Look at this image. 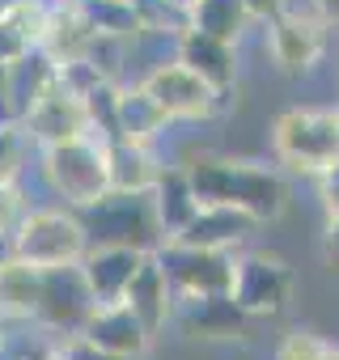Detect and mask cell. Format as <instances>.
Returning a JSON list of instances; mask_svg holds the SVG:
<instances>
[{"label": "cell", "instance_id": "obj_31", "mask_svg": "<svg viewBox=\"0 0 339 360\" xmlns=\"http://www.w3.org/2000/svg\"><path fill=\"white\" fill-rule=\"evenodd\" d=\"M314 178H318V200H322L326 217H339V161L326 165V169L314 174Z\"/></svg>", "mask_w": 339, "mask_h": 360}, {"label": "cell", "instance_id": "obj_34", "mask_svg": "<svg viewBox=\"0 0 339 360\" xmlns=\"http://www.w3.org/2000/svg\"><path fill=\"white\" fill-rule=\"evenodd\" d=\"M314 13H318V22L331 30V26H339V0H314Z\"/></svg>", "mask_w": 339, "mask_h": 360}, {"label": "cell", "instance_id": "obj_7", "mask_svg": "<svg viewBox=\"0 0 339 360\" xmlns=\"http://www.w3.org/2000/svg\"><path fill=\"white\" fill-rule=\"evenodd\" d=\"M140 85H144V94L165 110V119L170 123H200V119H212V115H221L225 106H229V98L225 94H217L200 72H191L183 60H161V64H153L144 77H140Z\"/></svg>", "mask_w": 339, "mask_h": 360}, {"label": "cell", "instance_id": "obj_41", "mask_svg": "<svg viewBox=\"0 0 339 360\" xmlns=\"http://www.w3.org/2000/svg\"><path fill=\"white\" fill-rule=\"evenodd\" d=\"M335 115H339V110H335Z\"/></svg>", "mask_w": 339, "mask_h": 360}, {"label": "cell", "instance_id": "obj_2", "mask_svg": "<svg viewBox=\"0 0 339 360\" xmlns=\"http://www.w3.org/2000/svg\"><path fill=\"white\" fill-rule=\"evenodd\" d=\"M39 169L47 178L51 195L64 200V208H77V212L110 191L106 140H98V136H72V140L39 148Z\"/></svg>", "mask_w": 339, "mask_h": 360}, {"label": "cell", "instance_id": "obj_12", "mask_svg": "<svg viewBox=\"0 0 339 360\" xmlns=\"http://www.w3.org/2000/svg\"><path fill=\"white\" fill-rule=\"evenodd\" d=\"M77 335H85L94 347H102V352H110V356H119V360H140V356L148 352V343H153V335L144 330V322H140L123 301L94 305Z\"/></svg>", "mask_w": 339, "mask_h": 360}, {"label": "cell", "instance_id": "obj_33", "mask_svg": "<svg viewBox=\"0 0 339 360\" xmlns=\"http://www.w3.org/2000/svg\"><path fill=\"white\" fill-rule=\"evenodd\" d=\"M242 5H246L250 22H271V18L284 13V0H242Z\"/></svg>", "mask_w": 339, "mask_h": 360}, {"label": "cell", "instance_id": "obj_37", "mask_svg": "<svg viewBox=\"0 0 339 360\" xmlns=\"http://www.w3.org/2000/svg\"><path fill=\"white\" fill-rule=\"evenodd\" d=\"M13 5H18V0H0V13H9Z\"/></svg>", "mask_w": 339, "mask_h": 360}, {"label": "cell", "instance_id": "obj_10", "mask_svg": "<svg viewBox=\"0 0 339 360\" xmlns=\"http://www.w3.org/2000/svg\"><path fill=\"white\" fill-rule=\"evenodd\" d=\"M170 326H179L187 339L238 343V339H250L255 318H250L229 292H204V297H174Z\"/></svg>", "mask_w": 339, "mask_h": 360}, {"label": "cell", "instance_id": "obj_4", "mask_svg": "<svg viewBox=\"0 0 339 360\" xmlns=\"http://www.w3.org/2000/svg\"><path fill=\"white\" fill-rule=\"evenodd\" d=\"M13 242V259L47 271V267H64V263H81V255L89 250L85 225L77 217V208H26L22 221L9 233Z\"/></svg>", "mask_w": 339, "mask_h": 360}, {"label": "cell", "instance_id": "obj_13", "mask_svg": "<svg viewBox=\"0 0 339 360\" xmlns=\"http://www.w3.org/2000/svg\"><path fill=\"white\" fill-rule=\"evenodd\" d=\"M56 85V60L43 51V47H30L22 51L13 64H5L0 72V98H5V119L9 123H22L26 110Z\"/></svg>", "mask_w": 339, "mask_h": 360}, {"label": "cell", "instance_id": "obj_19", "mask_svg": "<svg viewBox=\"0 0 339 360\" xmlns=\"http://www.w3.org/2000/svg\"><path fill=\"white\" fill-rule=\"evenodd\" d=\"M148 195H153V212H157V225H161L165 242L179 238L187 229V221L200 212V200L191 191L187 165H161V174H157V183L148 187Z\"/></svg>", "mask_w": 339, "mask_h": 360}, {"label": "cell", "instance_id": "obj_35", "mask_svg": "<svg viewBox=\"0 0 339 360\" xmlns=\"http://www.w3.org/2000/svg\"><path fill=\"white\" fill-rule=\"evenodd\" d=\"M9 335H13V322L0 314V356H5V347H9Z\"/></svg>", "mask_w": 339, "mask_h": 360}, {"label": "cell", "instance_id": "obj_6", "mask_svg": "<svg viewBox=\"0 0 339 360\" xmlns=\"http://www.w3.org/2000/svg\"><path fill=\"white\" fill-rule=\"evenodd\" d=\"M297 292V271L288 267V259L271 255V250H246L234 255V284L229 297L250 314V318H280L293 305Z\"/></svg>", "mask_w": 339, "mask_h": 360}, {"label": "cell", "instance_id": "obj_32", "mask_svg": "<svg viewBox=\"0 0 339 360\" xmlns=\"http://www.w3.org/2000/svg\"><path fill=\"white\" fill-rule=\"evenodd\" d=\"M322 259L331 271H339V217L326 221V238H322Z\"/></svg>", "mask_w": 339, "mask_h": 360}, {"label": "cell", "instance_id": "obj_11", "mask_svg": "<svg viewBox=\"0 0 339 360\" xmlns=\"http://www.w3.org/2000/svg\"><path fill=\"white\" fill-rule=\"evenodd\" d=\"M26 136L34 140V148H47V144H60V140H72V136H89V115H85V102L72 98L60 81L26 110L22 119Z\"/></svg>", "mask_w": 339, "mask_h": 360}, {"label": "cell", "instance_id": "obj_5", "mask_svg": "<svg viewBox=\"0 0 339 360\" xmlns=\"http://www.w3.org/2000/svg\"><path fill=\"white\" fill-rule=\"evenodd\" d=\"M271 148L280 157V165H288L293 174H322L326 165L339 161V115L335 110H309V106H293L276 119L271 127Z\"/></svg>", "mask_w": 339, "mask_h": 360}, {"label": "cell", "instance_id": "obj_15", "mask_svg": "<svg viewBox=\"0 0 339 360\" xmlns=\"http://www.w3.org/2000/svg\"><path fill=\"white\" fill-rule=\"evenodd\" d=\"M174 60H183L191 72H200L217 94L234 98V85H238V43H225V39H212V34H200V30H183L174 39Z\"/></svg>", "mask_w": 339, "mask_h": 360}, {"label": "cell", "instance_id": "obj_1", "mask_svg": "<svg viewBox=\"0 0 339 360\" xmlns=\"http://www.w3.org/2000/svg\"><path fill=\"white\" fill-rule=\"evenodd\" d=\"M191 191L200 204H225L250 212L259 225L276 221L288 208V183L276 165L234 161V157H196L187 165Z\"/></svg>", "mask_w": 339, "mask_h": 360}, {"label": "cell", "instance_id": "obj_9", "mask_svg": "<svg viewBox=\"0 0 339 360\" xmlns=\"http://www.w3.org/2000/svg\"><path fill=\"white\" fill-rule=\"evenodd\" d=\"M94 292L81 276V263H64V267H47L43 271V288H39V309H34V322L39 330H47L51 339H64V335H77L81 322L89 318L94 309Z\"/></svg>", "mask_w": 339, "mask_h": 360}, {"label": "cell", "instance_id": "obj_17", "mask_svg": "<svg viewBox=\"0 0 339 360\" xmlns=\"http://www.w3.org/2000/svg\"><path fill=\"white\" fill-rule=\"evenodd\" d=\"M259 229V221L242 208H225V204H200V212L187 221V229L170 242H187V246H208V250H238L250 233Z\"/></svg>", "mask_w": 339, "mask_h": 360}, {"label": "cell", "instance_id": "obj_22", "mask_svg": "<svg viewBox=\"0 0 339 360\" xmlns=\"http://www.w3.org/2000/svg\"><path fill=\"white\" fill-rule=\"evenodd\" d=\"M39 288H43V271L22 259H9L0 267V314L9 322H34Z\"/></svg>", "mask_w": 339, "mask_h": 360}, {"label": "cell", "instance_id": "obj_36", "mask_svg": "<svg viewBox=\"0 0 339 360\" xmlns=\"http://www.w3.org/2000/svg\"><path fill=\"white\" fill-rule=\"evenodd\" d=\"M13 259V242H9V233H0V267H5Z\"/></svg>", "mask_w": 339, "mask_h": 360}, {"label": "cell", "instance_id": "obj_40", "mask_svg": "<svg viewBox=\"0 0 339 360\" xmlns=\"http://www.w3.org/2000/svg\"><path fill=\"white\" fill-rule=\"evenodd\" d=\"M174 5H183V9H191V5H196V0H174Z\"/></svg>", "mask_w": 339, "mask_h": 360}, {"label": "cell", "instance_id": "obj_24", "mask_svg": "<svg viewBox=\"0 0 339 360\" xmlns=\"http://www.w3.org/2000/svg\"><path fill=\"white\" fill-rule=\"evenodd\" d=\"M72 5L85 18V26L102 39H136L140 34L132 0H72Z\"/></svg>", "mask_w": 339, "mask_h": 360}, {"label": "cell", "instance_id": "obj_23", "mask_svg": "<svg viewBox=\"0 0 339 360\" xmlns=\"http://www.w3.org/2000/svg\"><path fill=\"white\" fill-rule=\"evenodd\" d=\"M246 26H250V13L242 0H196L191 5V30H200V34L238 43L246 34Z\"/></svg>", "mask_w": 339, "mask_h": 360}, {"label": "cell", "instance_id": "obj_26", "mask_svg": "<svg viewBox=\"0 0 339 360\" xmlns=\"http://www.w3.org/2000/svg\"><path fill=\"white\" fill-rule=\"evenodd\" d=\"M34 140L26 136L22 123H0V183H18Z\"/></svg>", "mask_w": 339, "mask_h": 360}, {"label": "cell", "instance_id": "obj_25", "mask_svg": "<svg viewBox=\"0 0 339 360\" xmlns=\"http://www.w3.org/2000/svg\"><path fill=\"white\" fill-rule=\"evenodd\" d=\"M136 22L144 39H161V43H174L183 30H191V9L174 5V0H132Z\"/></svg>", "mask_w": 339, "mask_h": 360}, {"label": "cell", "instance_id": "obj_20", "mask_svg": "<svg viewBox=\"0 0 339 360\" xmlns=\"http://www.w3.org/2000/svg\"><path fill=\"white\" fill-rule=\"evenodd\" d=\"M170 127L165 110L144 94V85H119L115 94V131L110 140H132V144H153Z\"/></svg>", "mask_w": 339, "mask_h": 360}, {"label": "cell", "instance_id": "obj_39", "mask_svg": "<svg viewBox=\"0 0 339 360\" xmlns=\"http://www.w3.org/2000/svg\"><path fill=\"white\" fill-rule=\"evenodd\" d=\"M326 360H339V347H335V343H331V352H326Z\"/></svg>", "mask_w": 339, "mask_h": 360}, {"label": "cell", "instance_id": "obj_27", "mask_svg": "<svg viewBox=\"0 0 339 360\" xmlns=\"http://www.w3.org/2000/svg\"><path fill=\"white\" fill-rule=\"evenodd\" d=\"M326 352H331V343H326L322 335L297 326V330H288V335L280 339L276 360H326Z\"/></svg>", "mask_w": 339, "mask_h": 360}, {"label": "cell", "instance_id": "obj_21", "mask_svg": "<svg viewBox=\"0 0 339 360\" xmlns=\"http://www.w3.org/2000/svg\"><path fill=\"white\" fill-rule=\"evenodd\" d=\"M161 174V161L153 144H132V140H106V178L110 191H148Z\"/></svg>", "mask_w": 339, "mask_h": 360}, {"label": "cell", "instance_id": "obj_14", "mask_svg": "<svg viewBox=\"0 0 339 360\" xmlns=\"http://www.w3.org/2000/svg\"><path fill=\"white\" fill-rule=\"evenodd\" d=\"M326 26L318 22H301V18H271L267 22V51L276 60V68L284 77H305L318 60H322V47H326Z\"/></svg>", "mask_w": 339, "mask_h": 360}, {"label": "cell", "instance_id": "obj_29", "mask_svg": "<svg viewBox=\"0 0 339 360\" xmlns=\"http://www.w3.org/2000/svg\"><path fill=\"white\" fill-rule=\"evenodd\" d=\"M26 212V195L22 183H0V233H13V225Z\"/></svg>", "mask_w": 339, "mask_h": 360}, {"label": "cell", "instance_id": "obj_3", "mask_svg": "<svg viewBox=\"0 0 339 360\" xmlns=\"http://www.w3.org/2000/svg\"><path fill=\"white\" fill-rule=\"evenodd\" d=\"M77 217L85 225L89 246H132V250L153 255L165 242L148 191H106Z\"/></svg>", "mask_w": 339, "mask_h": 360}, {"label": "cell", "instance_id": "obj_30", "mask_svg": "<svg viewBox=\"0 0 339 360\" xmlns=\"http://www.w3.org/2000/svg\"><path fill=\"white\" fill-rule=\"evenodd\" d=\"M56 347H60L64 356H72V360H119V356H110V352L94 347L85 335H64V339H56Z\"/></svg>", "mask_w": 339, "mask_h": 360}, {"label": "cell", "instance_id": "obj_16", "mask_svg": "<svg viewBox=\"0 0 339 360\" xmlns=\"http://www.w3.org/2000/svg\"><path fill=\"white\" fill-rule=\"evenodd\" d=\"M119 301L144 322L148 335H161V330L170 326V314H174V288H170V280H165L157 255H144V259H140V267H136V276L127 280V288H123Z\"/></svg>", "mask_w": 339, "mask_h": 360}, {"label": "cell", "instance_id": "obj_28", "mask_svg": "<svg viewBox=\"0 0 339 360\" xmlns=\"http://www.w3.org/2000/svg\"><path fill=\"white\" fill-rule=\"evenodd\" d=\"M34 43H30V34H26V26L13 18V13H0V64H13L22 51H30Z\"/></svg>", "mask_w": 339, "mask_h": 360}, {"label": "cell", "instance_id": "obj_38", "mask_svg": "<svg viewBox=\"0 0 339 360\" xmlns=\"http://www.w3.org/2000/svg\"><path fill=\"white\" fill-rule=\"evenodd\" d=\"M47 360H72V356H64V352H60V347H56V352H51V356H47Z\"/></svg>", "mask_w": 339, "mask_h": 360}, {"label": "cell", "instance_id": "obj_8", "mask_svg": "<svg viewBox=\"0 0 339 360\" xmlns=\"http://www.w3.org/2000/svg\"><path fill=\"white\" fill-rule=\"evenodd\" d=\"M157 263L174 288V297H204V292H229L234 284V250H208L187 242H161Z\"/></svg>", "mask_w": 339, "mask_h": 360}, {"label": "cell", "instance_id": "obj_18", "mask_svg": "<svg viewBox=\"0 0 339 360\" xmlns=\"http://www.w3.org/2000/svg\"><path fill=\"white\" fill-rule=\"evenodd\" d=\"M140 259H144V250H132V246H89L81 255V276H85L89 292H94V301L98 305L119 301L127 280L136 276Z\"/></svg>", "mask_w": 339, "mask_h": 360}]
</instances>
